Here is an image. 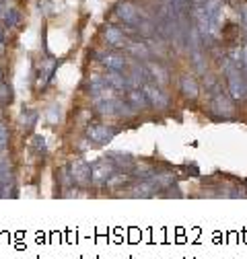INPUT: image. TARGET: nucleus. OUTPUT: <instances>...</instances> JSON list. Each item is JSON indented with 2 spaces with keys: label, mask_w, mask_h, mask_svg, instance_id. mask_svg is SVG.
<instances>
[{
  "label": "nucleus",
  "mask_w": 247,
  "mask_h": 259,
  "mask_svg": "<svg viewBox=\"0 0 247 259\" xmlns=\"http://www.w3.org/2000/svg\"><path fill=\"white\" fill-rule=\"evenodd\" d=\"M115 134H117V127L105 125V123H95L87 127V138L95 144H107Z\"/></svg>",
  "instance_id": "6"
},
{
  "label": "nucleus",
  "mask_w": 247,
  "mask_h": 259,
  "mask_svg": "<svg viewBox=\"0 0 247 259\" xmlns=\"http://www.w3.org/2000/svg\"><path fill=\"white\" fill-rule=\"evenodd\" d=\"M225 74H227V84H229V91H231V97L237 101L245 99L247 97V82L243 78V72L239 66H235V64L231 60L225 62Z\"/></svg>",
  "instance_id": "1"
},
{
  "label": "nucleus",
  "mask_w": 247,
  "mask_h": 259,
  "mask_svg": "<svg viewBox=\"0 0 247 259\" xmlns=\"http://www.w3.org/2000/svg\"><path fill=\"white\" fill-rule=\"evenodd\" d=\"M223 7H225V0H204V3H202V11H204L206 21H208L210 35H214V33H219V31H221Z\"/></svg>",
  "instance_id": "3"
},
{
  "label": "nucleus",
  "mask_w": 247,
  "mask_h": 259,
  "mask_svg": "<svg viewBox=\"0 0 247 259\" xmlns=\"http://www.w3.org/2000/svg\"><path fill=\"white\" fill-rule=\"evenodd\" d=\"M35 121H37V111H31V109L23 111V115H21V127L23 130H31L35 125Z\"/></svg>",
  "instance_id": "20"
},
{
  "label": "nucleus",
  "mask_w": 247,
  "mask_h": 259,
  "mask_svg": "<svg viewBox=\"0 0 247 259\" xmlns=\"http://www.w3.org/2000/svg\"><path fill=\"white\" fill-rule=\"evenodd\" d=\"M7 11H9V9H7V5H5V3H0V19H3V17L7 15Z\"/></svg>",
  "instance_id": "29"
},
{
  "label": "nucleus",
  "mask_w": 247,
  "mask_h": 259,
  "mask_svg": "<svg viewBox=\"0 0 247 259\" xmlns=\"http://www.w3.org/2000/svg\"><path fill=\"white\" fill-rule=\"evenodd\" d=\"M39 11H44V15H52L54 13L50 0H39Z\"/></svg>",
  "instance_id": "27"
},
{
  "label": "nucleus",
  "mask_w": 247,
  "mask_h": 259,
  "mask_svg": "<svg viewBox=\"0 0 247 259\" xmlns=\"http://www.w3.org/2000/svg\"><path fill=\"white\" fill-rule=\"evenodd\" d=\"M109 158L113 160V165H115L119 171H132V169L136 167V160H134L130 154H126V152H111Z\"/></svg>",
  "instance_id": "13"
},
{
  "label": "nucleus",
  "mask_w": 247,
  "mask_h": 259,
  "mask_svg": "<svg viewBox=\"0 0 247 259\" xmlns=\"http://www.w3.org/2000/svg\"><path fill=\"white\" fill-rule=\"evenodd\" d=\"M5 21H7L9 27H17V25L21 23V15H19L15 9H9L7 15H5Z\"/></svg>",
  "instance_id": "23"
},
{
  "label": "nucleus",
  "mask_w": 247,
  "mask_h": 259,
  "mask_svg": "<svg viewBox=\"0 0 247 259\" xmlns=\"http://www.w3.org/2000/svg\"><path fill=\"white\" fill-rule=\"evenodd\" d=\"M142 91L146 93V97H148V103L150 105H154L157 109H167L169 107V99L163 95V91L159 89V84L154 87V84H150V82H146V84H142Z\"/></svg>",
  "instance_id": "9"
},
{
  "label": "nucleus",
  "mask_w": 247,
  "mask_h": 259,
  "mask_svg": "<svg viewBox=\"0 0 247 259\" xmlns=\"http://www.w3.org/2000/svg\"><path fill=\"white\" fill-rule=\"evenodd\" d=\"M97 113H101V115H115V101H113V99H103V101H99Z\"/></svg>",
  "instance_id": "21"
},
{
  "label": "nucleus",
  "mask_w": 247,
  "mask_h": 259,
  "mask_svg": "<svg viewBox=\"0 0 247 259\" xmlns=\"http://www.w3.org/2000/svg\"><path fill=\"white\" fill-rule=\"evenodd\" d=\"M3 52H5V44H0V56H3Z\"/></svg>",
  "instance_id": "31"
},
{
  "label": "nucleus",
  "mask_w": 247,
  "mask_h": 259,
  "mask_svg": "<svg viewBox=\"0 0 247 259\" xmlns=\"http://www.w3.org/2000/svg\"><path fill=\"white\" fill-rule=\"evenodd\" d=\"M241 25H243V29L247 31V3L241 7Z\"/></svg>",
  "instance_id": "28"
},
{
  "label": "nucleus",
  "mask_w": 247,
  "mask_h": 259,
  "mask_svg": "<svg viewBox=\"0 0 247 259\" xmlns=\"http://www.w3.org/2000/svg\"><path fill=\"white\" fill-rule=\"evenodd\" d=\"M0 198H3V189H0Z\"/></svg>",
  "instance_id": "33"
},
{
  "label": "nucleus",
  "mask_w": 247,
  "mask_h": 259,
  "mask_svg": "<svg viewBox=\"0 0 247 259\" xmlns=\"http://www.w3.org/2000/svg\"><path fill=\"white\" fill-rule=\"evenodd\" d=\"M126 50H128L130 56H134V58H138V60H148V56H150L148 46H146L144 41H140V39L128 41V44H126Z\"/></svg>",
  "instance_id": "17"
},
{
  "label": "nucleus",
  "mask_w": 247,
  "mask_h": 259,
  "mask_svg": "<svg viewBox=\"0 0 247 259\" xmlns=\"http://www.w3.org/2000/svg\"><path fill=\"white\" fill-rule=\"evenodd\" d=\"M163 189L152 183L150 179H140L134 181L130 185H126V189L119 191V196H126V198H154V196H161Z\"/></svg>",
  "instance_id": "2"
},
{
  "label": "nucleus",
  "mask_w": 247,
  "mask_h": 259,
  "mask_svg": "<svg viewBox=\"0 0 247 259\" xmlns=\"http://www.w3.org/2000/svg\"><path fill=\"white\" fill-rule=\"evenodd\" d=\"M31 146H33L35 150H46V140L42 138V136H33V140H31Z\"/></svg>",
  "instance_id": "25"
},
{
  "label": "nucleus",
  "mask_w": 247,
  "mask_h": 259,
  "mask_svg": "<svg viewBox=\"0 0 247 259\" xmlns=\"http://www.w3.org/2000/svg\"><path fill=\"white\" fill-rule=\"evenodd\" d=\"M5 39H7V33H5V27L0 25V44H5Z\"/></svg>",
  "instance_id": "30"
},
{
  "label": "nucleus",
  "mask_w": 247,
  "mask_h": 259,
  "mask_svg": "<svg viewBox=\"0 0 247 259\" xmlns=\"http://www.w3.org/2000/svg\"><path fill=\"white\" fill-rule=\"evenodd\" d=\"M117 167L113 165V160L111 158H99L95 160V163L91 165V173H93V181H97V183H105L109 181L113 175H115Z\"/></svg>",
  "instance_id": "5"
},
{
  "label": "nucleus",
  "mask_w": 247,
  "mask_h": 259,
  "mask_svg": "<svg viewBox=\"0 0 247 259\" xmlns=\"http://www.w3.org/2000/svg\"><path fill=\"white\" fill-rule=\"evenodd\" d=\"M105 41L111 46V48H124L128 44V37L124 33L121 27H115V25H109L105 29Z\"/></svg>",
  "instance_id": "10"
},
{
  "label": "nucleus",
  "mask_w": 247,
  "mask_h": 259,
  "mask_svg": "<svg viewBox=\"0 0 247 259\" xmlns=\"http://www.w3.org/2000/svg\"><path fill=\"white\" fill-rule=\"evenodd\" d=\"M210 113L221 117V119H227V117H233L235 113V105H233V99L225 93H219L216 91L212 95V101H210Z\"/></svg>",
  "instance_id": "4"
},
{
  "label": "nucleus",
  "mask_w": 247,
  "mask_h": 259,
  "mask_svg": "<svg viewBox=\"0 0 247 259\" xmlns=\"http://www.w3.org/2000/svg\"><path fill=\"white\" fill-rule=\"evenodd\" d=\"M13 101V89L11 84H5V82H0V107H5Z\"/></svg>",
  "instance_id": "22"
},
{
  "label": "nucleus",
  "mask_w": 247,
  "mask_h": 259,
  "mask_svg": "<svg viewBox=\"0 0 247 259\" xmlns=\"http://www.w3.org/2000/svg\"><path fill=\"white\" fill-rule=\"evenodd\" d=\"M146 68L150 70V78L157 80V84H159V87H161V84H165V82L169 80L167 68L163 66V64H159V62H148V66H146Z\"/></svg>",
  "instance_id": "18"
},
{
  "label": "nucleus",
  "mask_w": 247,
  "mask_h": 259,
  "mask_svg": "<svg viewBox=\"0 0 247 259\" xmlns=\"http://www.w3.org/2000/svg\"><path fill=\"white\" fill-rule=\"evenodd\" d=\"M101 62H103V66H105L107 70H117V72H121L124 68H126V58H124L121 54H105V56L101 58Z\"/></svg>",
  "instance_id": "16"
},
{
  "label": "nucleus",
  "mask_w": 247,
  "mask_h": 259,
  "mask_svg": "<svg viewBox=\"0 0 247 259\" xmlns=\"http://www.w3.org/2000/svg\"><path fill=\"white\" fill-rule=\"evenodd\" d=\"M0 80H3V70H0Z\"/></svg>",
  "instance_id": "32"
},
{
  "label": "nucleus",
  "mask_w": 247,
  "mask_h": 259,
  "mask_svg": "<svg viewBox=\"0 0 247 259\" xmlns=\"http://www.w3.org/2000/svg\"><path fill=\"white\" fill-rule=\"evenodd\" d=\"M3 183H15V175H13V169L7 160H0V185Z\"/></svg>",
  "instance_id": "19"
},
{
  "label": "nucleus",
  "mask_w": 247,
  "mask_h": 259,
  "mask_svg": "<svg viewBox=\"0 0 247 259\" xmlns=\"http://www.w3.org/2000/svg\"><path fill=\"white\" fill-rule=\"evenodd\" d=\"M9 127L5 125V123H0V148H5L7 144H9Z\"/></svg>",
  "instance_id": "24"
},
{
  "label": "nucleus",
  "mask_w": 247,
  "mask_h": 259,
  "mask_svg": "<svg viewBox=\"0 0 247 259\" xmlns=\"http://www.w3.org/2000/svg\"><path fill=\"white\" fill-rule=\"evenodd\" d=\"M241 52H243V60H241V72H243V78H245V82H247V44H245V48H243Z\"/></svg>",
  "instance_id": "26"
},
{
  "label": "nucleus",
  "mask_w": 247,
  "mask_h": 259,
  "mask_svg": "<svg viewBox=\"0 0 247 259\" xmlns=\"http://www.w3.org/2000/svg\"><path fill=\"white\" fill-rule=\"evenodd\" d=\"M179 87H181V93H183L185 99H190V101H196V99H198L200 87H198V82H196V78H194V76L183 74V76H181Z\"/></svg>",
  "instance_id": "11"
},
{
  "label": "nucleus",
  "mask_w": 247,
  "mask_h": 259,
  "mask_svg": "<svg viewBox=\"0 0 247 259\" xmlns=\"http://www.w3.org/2000/svg\"><path fill=\"white\" fill-rule=\"evenodd\" d=\"M70 177H72V181H74L76 185H80V187L89 185V183L93 181L91 165H87L83 158H76V160H72V163H70Z\"/></svg>",
  "instance_id": "7"
},
{
  "label": "nucleus",
  "mask_w": 247,
  "mask_h": 259,
  "mask_svg": "<svg viewBox=\"0 0 247 259\" xmlns=\"http://www.w3.org/2000/svg\"><path fill=\"white\" fill-rule=\"evenodd\" d=\"M128 103H130L136 111H138V109H146V107L150 105L146 93L140 91V89H130V91H128Z\"/></svg>",
  "instance_id": "15"
},
{
  "label": "nucleus",
  "mask_w": 247,
  "mask_h": 259,
  "mask_svg": "<svg viewBox=\"0 0 247 259\" xmlns=\"http://www.w3.org/2000/svg\"><path fill=\"white\" fill-rule=\"evenodd\" d=\"M115 15L124 21V23H128L130 27H136L138 23H140V11H138V7H134L132 3H119L117 7H115Z\"/></svg>",
  "instance_id": "8"
},
{
  "label": "nucleus",
  "mask_w": 247,
  "mask_h": 259,
  "mask_svg": "<svg viewBox=\"0 0 247 259\" xmlns=\"http://www.w3.org/2000/svg\"><path fill=\"white\" fill-rule=\"evenodd\" d=\"M103 82H105L109 89H113V91H124V89H130V87H128V78L124 76L121 72H117V70H109V72L103 76Z\"/></svg>",
  "instance_id": "12"
},
{
  "label": "nucleus",
  "mask_w": 247,
  "mask_h": 259,
  "mask_svg": "<svg viewBox=\"0 0 247 259\" xmlns=\"http://www.w3.org/2000/svg\"><path fill=\"white\" fill-rule=\"evenodd\" d=\"M56 68H58V62L52 60V58H48V60L44 62V66L39 68V72H37V84H39V87H46V84L52 80Z\"/></svg>",
  "instance_id": "14"
}]
</instances>
